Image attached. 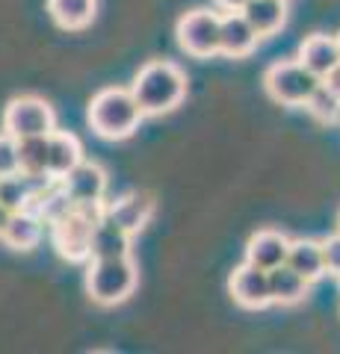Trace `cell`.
I'll return each mask as SVG.
<instances>
[{"instance_id": "obj_1", "label": "cell", "mask_w": 340, "mask_h": 354, "mask_svg": "<svg viewBox=\"0 0 340 354\" xmlns=\"http://www.w3.org/2000/svg\"><path fill=\"white\" fill-rule=\"evenodd\" d=\"M142 118V106L136 104V97L130 88L122 86H107L98 95H92L89 106H86V121L98 139L107 142H122L130 139L139 130Z\"/></svg>"}, {"instance_id": "obj_2", "label": "cell", "mask_w": 340, "mask_h": 354, "mask_svg": "<svg viewBox=\"0 0 340 354\" xmlns=\"http://www.w3.org/2000/svg\"><path fill=\"white\" fill-rule=\"evenodd\" d=\"M130 92L145 115L172 113L186 97V74L169 59L145 62L130 83Z\"/></svg>"}, {"instance_id": "obj_3", "label": "cell", "mask_w": 340, "mask_h": 354, "mask_svg": "<svg viewBox=\"0 0 340 354\" xmlns=\"http://www.w3.org/2000/svg\"><path fill=\"white\" fill-rule=\"evenodd\" d=\"M136 283H139V272L130 257L89 260V269H86V295L98 307L125 304L134 295Z\"/></svg>"}, {"instance_id": "obj_4", "label": "cell", "mask_w": 340, "mask_h": 354, "mask_svg": "<svg viewBox=\"0 0 340 354\" xmlns=\"http://www.w3.org/2000/svg\"><path fill=\"white\" fill-rule=\"evenodd\" d=\"M107 204H89V207H74L60 221L51 225L53 248L62 260L69 263H89L92 260V234L98 221L104 218Z\"/></svg>"}, {"instance_id": "obj_5", "label": "cell", "mask_w": 340, "mask_h": 354, "mask_svg": "<svg viewBox=\"0 0 340 354\" xmlns=\"http://www.w3.org/2000/svg\"><path fill=\"white\" fill-rule=\"evenodd\" d=\"M323 80L308 71L299 59H278L263 71V88L276 104L284 106H305Z\"/></svg>"}, {"instance_id": "obj_6", "label": "cell", "mask_w": 340, "mask_h": 354, "mask_svg": "<svg viewBox=\"0 0 340 354\" xmlns=\"http://www.w3.org/2000/svg\"><path fill=\"white\" fill-rule=\"evenodd\" d=\"M175 36L184 53L195 59H211L219 53V41H222V15L213 9H193L181 15Z\"/></svg>"}, {"instance_id": "obj_7", "label": "cell", "mask_w": 340, "mask_h": 354, "mask_svg": "<svg viewBox=\"0 0 340 354\" xmlns=\"http://www.w3.org/2000/svg\"><path fill=\"white\" fill-rule=\"evenodd\" d=\"M3 130L15 139L27 136H51L57 130V113L39 95H18L3 109Z\"/></svg>"}, {"instance_id": "obj_8", "label": "cell", "mask_w": 340, "mask_h": 354, "mask_svg": "<svg viewBox=\"0 0 340 354\" xmlns=\"http://www.w3.org/2000/svg\"><path fill=\"white\" fill-rule=\"evenodd\" d=\"M228 292H231L234 304L243 310H263L272 304V292H269V272L258 269L251 263H240L228 278Z\"/></svg>"}, {"instance_id": "obj_9", "label": "cell", "mask_w": 340, "mask_h": 354, "mask_svg": "<svg viewBox=\"0 0 340 354\" xmlns=\"http://www.w3.org/2000/svg\"><path fill=\"white\" fill-rule=\"evenodd\" d=\"M62 189L69 192V198L78 207H89V204H107L104 195H107V171L104 165H98L92 160H83L80 165L62 177Z\"/></svg>"}, {"instance_id": "obj_10", "label": "cell", "mask_w": 340, "mask_h": 354, "mask_svg": "<svg viewBox=\"0 0 340 354\" xmlns=\"http://www.w3.org/2000/svg\"><path fill=\"white\" fill-rule=\"evenodd\" d=\"M157 209V201L151 192H127L122 198H116V201H107L104 207V216L109 221H116L122 230H127L130 236H136L142 227L151 221V216H154Z\"/></svg>"}, {"instance_id": "obj_11", "label": "cell", "mask_w": 340, "mask_h": 354, "mask_svg": "<svg viewBox=\"0 0 340 354\" xmlns=\"http://www.w3.org/2000/svg\"><path fill=\"white\" fill-rule=\"evenodd\" d=\"M290 242L281 234V230H258V234H251L249 242H246V263L258 266V269H276V266L287 263V254H290Z\"/></svg>"}, {"instance_id": "obj_12", "label": "cell", "mask_w": 340, "mask_h": 354, "mask_svg": "<svg viewBox=\"0 0 340 354\" xmlns=\"http://www.w3.org/2000/svg\"><path fill=\"white\" fill-rule=\"evenodd\" d=\"M260 32L249 24V18L234 9V12L222 15V41H219V53L231 59H243L258 48Z\"/></svg>"}, {"instance_id": "obj_13", "label": "cell", "mask_w": 340, "mask_h": 354, "mask_svg": "<svg viewBox=\"0 0 340 354\" xmlns=\"http://www.w3.org/2000/svg\"><path fill=\"white\" fill-rule=\"evenodd\" d=\"M42 230H45V218L33 207L15 209V213L9 216V225L3 230V236H0V242L12 251H33L42 239Z\"/></svg>"}, {"instance_id": "obj_14", "label": "cell", "mask_w": 340, "mask_h": 354, "mask_svg": "<svg viewBox=\"0 0 340 354\" xmlns=\"http://www.w3.org/2000/svg\"><path fill=\"white\" fill-rule=\"evenodd\" d=\"M296 59H299L305 68L314 71V74L323 80V77L340 62V44H337V36L314 32V36H308V39L299 44V53H296Z\"/></svg>"}, {"instance_id": "obj_15", "label": "cell", "mask_w": 340, "mask_h": 354, "mask_svg": "<svg viewBox=\"0 0 340 354\" xmlns=\"http://www.w3.org/2000/svg\"><path fill=\"white\" fill-rule=\"evenodd\" d=\"M269 292H272V304H281V307H290V304H299L308 298L311 292V281L302 278L296 269H290L287 263L269 269Z\"/></svg>"}, {"instance_id": "obj_16", "label": "cell", "mask_w": 340, "mask_h": 354, "mask_svg": "<svg viewBox=\"0 0 340 354\" xmlns=\"http://www.w3.org/2000/svg\"><path fill=\"white\" fill-rule=\"evenodd\" d=\"M83 162V145L74 133L53 130L51 133V151H48V171L53 180H62L74 165Z\"/></svg>"}, {"instance_id": "obj_17", "label": "cell", "mask_w": 340, "mask_h": 354, "mask_svg": "<svg viewBox=\"0 0 340 354\" xmlns=\"http://www.w3.org/2000/svg\"><path fill=\"white\" fill-rule=\"evenodd\" d=\"M240 12L260 32V39H269L287 24V0H249Z\"/></svg>"}, {"instance_id": "obj_18", "label": "cell", "mask_w": 340, "mask_h": 354, "mask_svg": "<svg viewBox=\"0 0 340 354\" xmlns=\"http://www.w3.org/2000/svg\"><path fill=\"white\" fill-rule=\"evenodd\" d=\"M113 257H130V234L104 216L92 234V260H113Z\"/></svg>"}, {"instance_id": "obj_19", "label": "cell", "mask_w": 340, "mask_h": 354, "mask_svg": "<svg viewBox=\"0 0 340 354\" xmlns=\"http://www.w3.org/2000/svg\"><path fill=\"white\" fill-rule=\"evenodd\" d=\"M287 266L296 269L302 278H308L311 283L320 281L325 274V257H323V242L320 239H293Z\"/></svg>"}, {"instance_id": "obj_20", "label": "cell", "mask_w": 340, "mask_h": 354, "mask_svg": "<svg viewBox=\"0 0 340 354\" xmlns=\"http://www.w3.org/2000/svg\"><path fill=\"white\" fill-rule=\"evenodd\" d=\"M48 12L62 30H83L95 21L98 0H48Z\"/></svg>"}, {"instance_id": "obj_21", "label": "cell", "mask_w": 340, "mask_h": 354, "mask_svg": "<svg viewBox=\"0 0 340 354\" xmlns=\"http://www.w3.org/2000/svg\"><path fill=\"white\" fill-rule=\"evenodd\" d=\"M51 136H27L18 139V165L24 174H51L48 171Z\"/></svg>"}, {"instance_id": "obj_22", "label": "cell", "mask_w": 340, "mask_h": 354, "mask_svg": "<svg viewBox=\"0 0 340 354\" xmlns=\"http://www.w3.org/2000/svg\"><path fill=\"white\" fill-rule=\"evenodd\" d=\"M74 207H78V204L71 201L69 192L62 189V183L57 180V183H53L45 195H39V201H36V207H33V209H36V213H39L42 218H45V225L51 227L53 221H60L65 213H71Z\"/></svg>"}, {"instance_id": "obj_23", "label": "cell", "mask_w": 340, "mask_h": 354, "mask_svg": "<svg viewBox=\"0 0 340 354\" xmlns=\"http://www.w3.org/2000/svg\"><path fill=\"white\" fill-rule=\"evenodd\" d=\"M305 109H308L311 118H316L320 124H337L340 121V97L325 83L316 86V92L311 95V101L305 104Z\"/></svg>"}, {"instance_id": "obj_24", "label": "cell", "mask_w": 340, "mask_h": 354, "mask_svg": "<svg viewBox=\"0 0 340 354\" xmlns=\"http://www.w3.org/2000/svg\"><path fill=\"white\" fill-rule=\"evenodd\" d=\"M15 171H21V165H18V139L12 136V133L0 130V177L15 174Z\"/></svg>"}, {"instance_id": "obj_25", "label": "cell", "mask_w": 340, "mask_h": 354, "mask_svg": "<svg viewBox=\"0 0 340 354\" xmlns=\"http://www.w3.org/2000/svg\"><path fill=\"white\" fill-rule=\"evenodd\" d=\"M323 242V257H325V274H340V230Z\"/></svg>"}, {"instance_id": "obj_26", "label": "cell", "mask_w": 340, "mask_h": 354, "mask_svg": "<svg viewBox=\"0 0 340 354\" xmlns=\"http://www.w3.org/2000/svg\"><path fill=\"white\" fill-rule=\"evenodd\" d=\"M323 83H325L328 88H332V92H334L337 97H340V62H337L334 68H332V71H328V74L323 77Z\"/></svg>"}, {"instance_id": "obj_27", "label": "cell", "mask_w": 340, "mask_h": 354, "mask_svg": "<svg viewBox=\"0 0 340 354\" xmlns=\"http://www.w3.org/2000/svg\"><path fill=\"white\" fill-rule=\"evenodd\" d=\"M213 3L222 9V12H234V9H243L249 0H213Z\"/></svg>"}, {"instance_id": "obj_28", "label": "cell", "mask_w": 340, "mask_h": 354, "mask_svg": "<svg viewBox=\"0 0 340 354\" xmlns=\"http://www.w3.org/2000/svg\"><path fill=\"white\" fill-rule=\"evenodd\" d=\"M9 216H12V213H9V209L0 204V236H3V230H6V225H9Z\"/></svg>"}, {"instance_id": "obj_29", "label": "cell", "mask_w": 340, "mask_h": 354, "mask_svg": "<svg viewBox=\"0 0 340 354\" xmlns=\"http://www.w3.org/2000/svg\"><path fill=\"white\" fill-rule=\"evenodd\" d=\"M337 230H340V213H337Z\"/></svg>"}, {"instance_id": "obj_30", "label": "cell", "mask_w": 340, "mask_h": 354, "mask_svg": "<svg viewBox=\"0 0 340 354\" xmlns=\"http://www.w3.org/2000/svg\"><path fill=\"white\" fill-rule=\"evenodd\" d=\"M337 44H340V32H337Z\"/></svg>"}, {"instance_id": "obj_31", "label": "cell", "mask_w": 340, "mask_h": 354, "mask_svg": "<svg viewBox=\"0 0 340 354\" xmlns=\"http://www.w3.org/2000/svg\"><path fill=\"white\" fill-rule=\"evenodd\" d=\"M337 281H340V274H337Z\"/></svg>"}]
</instances>
